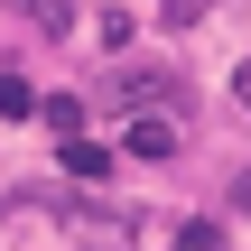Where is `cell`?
I'll return each mask as SVG.
<instances>
[{"label": "cell", "instance_id": "277c9868", "mask_svg": "<svg viewBox=\"0 0 251 251\" xmlns=\"http://www.w3.org/2000/svg\"><path fill=\"white\" fill-rule=\"evenodd\" d=\"M37 112H47V130H65V140H75V130H84V102H75V93H47V102H37Z\"/></svg>", "mask_w": 251, "mask_h": 251}, {"label": "cell", "instance_id": "5b68a950", "mask_svg": "<svg viewBox=\"0 0 251 251\" xmlns=\"http://www.w3.org/2000/svg\"><path fill=\"white\" fill-rule=\"evenodd\" d=\"M0 112L28 121V112H37V84H28V75H0Z\"/></svg>", "mask_w": 251, "mask_h": 251}, {"label": "cell", "instance_id": "3957f363", "mask_svg": "<svg viewBox=\"0 0 251 251\" xmlns=\"http://www.w3.org/2000/svg\"><path fill=\"white\" fill-rule=\"evenodd\" d=\"M65 177H112V149L102 140H65Z\"/></svg>", "mask_w": 251, "mask_h": 251}, {"label": "cell", "instance_id": "8992f818", "mask_svg": "<svg viewBox=\"0 0 251 251\" xmlns=\"http://www.w3.org/2000/svg\"><path fill=\"white\" fill-rule=\"evenodd\" d=\"M177 251H224V233H214V224H186V233H177Z\"/></svg>", "mask_w": 251, "mask_h": 251}, {"label": "cell", "instance_id": "9c48e42d", "mask_svg": "<svg viewBox=\"0 0 251 251\" xmlns=\"http://www.w3.org/2000/svg\"><path fill=\"white\" fill-rule=\"evenodd\" d=\"M233 93H242V102H251V56H242V75H233Z\"/></svg>", "mask_w": 251, "mask_h": 251}, {"label": "cell", "instance_id": "7a4b0ae2", "mask_svg": "<svg viewBox=\"0 0 251 251\" xmlns=\"http://www.w3.org/2000/svg\"><path fill=\"white\" fill-rule=\"evenodd\" d=\"M168 93H177V75H158V65H130V75L112 84V102H140V112H149V102H168Z\"/></svg>", "mask_w": 251, "mask_h": 251}, {"label": "cell", "instance_id": "52a82bcc", "mask_svg": "<svg viewBox=\"0 0 251 251\" xmlns=\"http://www.w3.org/2000/svg\"><path fill=\"white\" fill-rule=\"evenodd\" d=\"M158 19H168V28H196V19H205V0H168Z\"/></svg>", "mask_w": 251, "mask_h": 251}, {"label": "cell", "instance_id": "ba28073f", "mask_svg": "<svg viewBox=\"0 0 251 251\" xmlns=\"http://www.w3.org/2000/svg\"><path fill=\"white\" fill-rule=\"evenodd\" d=\"M233 205H242V214H251V177H233Z\"/></svg>", "mask_w": 251, "mask_h": 251}, {"label": "cell", "instance_id": "6da1fadb", "mask_svg": "<svg viewBox=\"0 0 251 251\" xmlns=\"http://www.w3.org/2000/svg\"><path fill=\"white\" fill-rule=\"evenodd\" d=\"M121 158H177V121H158V112H140V121L121 130Z\"/></svg>", "mask_w": 251, "mask_h": 251}]
</instances>
